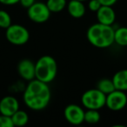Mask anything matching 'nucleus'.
<instances>
[{
  "mask_svg": "<svg viewBox=\"0 0 127 127\" xmlns=\"http://www.w3.org/2000/svg\"><path fill=\"white\" fill-rule=\"evenodd\" d=\"M51 92L47 83L34 78L29 81L23 95L25 105L33 111L46 108L51 101Z\"/></svg>",
  "mask_w": 127,
  "mask_h": 127,
  "instance_id": "1",
  "label": "nucleus"
},
{
  "mask_svg": "<svg viewBox=\"0 0 127 127\" xmlns=\"http://www.w3.org/2000/svg\"><path fill=\"white\" fill-rule=\"evenodd\" d=\"M86 37L92 45L104 49L114 44V29L111 25L94 24L87 30Z\"/></svg>",
  "mask_w": 127,
  "mask_h": 127,
  "instance_id": "2",
  "label": "nucleus"
},
{
  "mask_svg": "<svg viewBox=\"0 0 127 127\" xmlns=\"http://www.w3.org/2000/svg\"><path fill=\"white\" fill-rule=\"evenodd\" d=\"M58 74V64L54 58L44 55L35 63V78L44 83H51Z\"/></svg>",
  "mask_w": 127,
  "mask_h": 127,
  "instance_id": "3",
  "label": "nucleus"
},
{
  "mask_svg": "<svg viewBox=\"0 0 127 127\" xmlns=\"http://www.w3.org/2000/svg\"><path fill=\"white\" fill-rule=\"evenodd\" d=\"M106 95L97 88L90 89L83 93L81 103L86 109L99 110L105 106Z\"/></svg>",
  "mask_w": 127,
  "mask_h": 127,
  "instance_id": "4",
  "label": "nucleus"
},
{
  "mask_svg": "<svg viewBox=\"0 0 127 127\" xmlns=\"http://www.w3.org/2000/svg\"><path fill=\"white\" fill-rule=\"evenodd\" d=\"M6 39L14 45H24L29 41L30 32L21 25L11 24L5 32Z\"/></svg>",
  "mask_w": 127,
  "mask_h": 127,
  "instance_id": "5",
  "label": "nucleus"
},
{
  "mask_svg": "<svg viewBox=\"0 0 127 127\" xmlns=\"http://www.w3.org/2000/svg\"><path fill=\"white\" fill-rule=\"evenodd\" d=\"M51 13L46 4L42 2H35L27 9L28 18L37 24L45 23L51 17Z\"/></svg>",
  "mask_w": 127,
  "mask_h": 127,
  "instance_id": "6",
  "label": "nucleus"
},
{
  "mask_svg": "<svg viewBox=\"0 0 127 127\" xmlns=\"http://www.w3.org/2000/svg\"><path fill=\"white\" fill-rule=\"evenodd\" d=\"M127 104V95L125 92L115 90L106 95L105 106L111 111H118L124 109Z\"/></svg>",
  "mask_w": 127,
  "mask_h": 127,
  "instance_id": "7",
  "label": "nucleus"
},
{
  "mask_svg": "<svg viewBox=\"0 0 127 127\" xmlns=\"http://www.w3.org/2000/svg\"><path fill=\"white\" fill-rule=\"evenodd\" d=\"M64 115L67 122L73 125H81L85 122V111L78 104H71L67 105L64 111Z\"/></svg>",
  "mask_w": 127,
  "mask_h": 127,
  "instance_id": "8",
  "label": "nucleus"
},
{
  "mask_svg": "<svg viewBox=\"0 0 127 127\" xmlns=\"http://www.w3.org/2000/svg\"><path fill=\"white\" fill-rule=\"evenodd\" d=\"M18 110H19V103L16 97L6 96L0 100V113L11 117Z\"/></svg>",
  "mask_w": 127,
  "mask_h": 127,
  "instance_id": "9",
  "label": "nucleus"
},
{
  "mask_svg": "<svg viewBox=\"0 0 127 127\" xmlns=\"http://www.w3.org/2000/svg\"><path fill=\"white\" fill-rule=\"evenodd\" d=\"M18 72L27 81L35 78V64L30 59H22L18 64Z\"/></svg>",
  "mask_w": 127,
  "mask_h": 127,
  "instance_id": "10",
  "label": "nucleus"
},
{
  "mask_svg": "<svg viewBox=\"0 0 127 127\" xmlns=\"http://www.w3.org/2000/svg\"><path fill=\"white\" fill-rule=\"evenodd\" d=\"M97 19L98 23L106 25H112L116 19V13L112 6L101 5L97 11Z\"/></svg>",
  "mask_w": 127,
  "mask_h": 127,
  "instance_id": "11",
  "label": "nucleus"
},
{
  "mask_svg": "<svg viewBox=\"0 0 127 127\" xmlns=\"http://www.w3.org/2000/svg\"><path fill=\"white\" fill-rule=\"evenodd\" d=\"M66 6L69 14L74 18H83L86 11L84 3L78 0H71L69 3H67Z\"/></svg>",
  "mask_w": 127,
  "mask_h": 127,
  "instance_id": "12",
  "label": "nucleus"
},
{
  "mask_svg": "<svg viewBox=\"0 0 127 127\" xmlns=\"http://www.w3.org/2000/svg\"><path fill=\"white\" fill-rule=\"evenodd\" d=\"M113 84L116 90H120L123 92L127 91V69L120 70L117 71L112 78Z\"/></svg>",
  "mask_w": 127,
  "mask_h": 127,
  "instance_id": "13",
  "label": "nucleus"
},
{
  "mask_svg": "<svg viewBox=\"0 0 127 127\" xmlns=\"http://www.w3.org/2000/svg\"><path fill=\"white\" fill-rule=\"evenodd\" d=\"M11 118L14 126H25L29 121L28 114L22 110H18Z\"/></svg>",
  "mask_w": 127,
  "mask_h": 127,
  "instance_id": "14",
  "label": "nucleus"
},
{
  "mask_svg": "<svg viewBox=\"0 0 127 127\" xmlns=\"http://www.w3.org/2000/svg\"><path fill=\"white\" fill-rule=\"evenodd\" d=\"M114 43L119 46H127V27L114 30Z\"/></svg>",
  "mask_w": 127,
  "mask_h": 127,
  "instance_id": "15",
  "label": "nucleus"
},
{
  "mask_svg": "<svg viewBox=\"0 0 127 127\" xmlns=\"http://www.w3.org/2000/svg\"><path fill=\"white\" fill-rule=\"evenodd\" d=\"M97 88L105 95L116 90L112 79H109V78H103V79L99 80L98 83H97Z\"/></svg>",
  "mask_w": 127,
  "mask_h": 127,
  "instance_id": "16",
  "label": "nucleus"
},
{
  "mask_svg": "<svg viewBox=\"0 0 127 127\" xmlns=\"http://www.w3.org/2000/svg\"><path fill=\"white\" fill-rule=\"evenodd\" d=\"M51 12H60L67 5L66 0H47L45 3Z\"/></svg>",
  "mask_w": 127,
  "mask_h": 127,
  "instance_id": "17",
  "label": "nucleus"
},
{
  "mask_svg": "<svg viewBox=\"0 0 127 127\" xmlns=\"http://www.w3.org/2000/svg\"><path fill=\"white\" fill-rule=\"evenodd\" d=\"M100 113L98 112V110H92L87 109L86 111H85V122L88 124H97L100 121Z\"/></svg>",
  "mask_w": 127,
  "mask_h": 127,
  "instance_id": "18",
  "label": "nucleus"
},
{
  "mask_svg": "<svg viewBox=\"0 0 127 127\" xmlns=\"http://www.w3.org/2000/svg\"><path fill=\"white\" fill-rule=\"evenodd\" d=\"M11 25V18L5 11L0 10V27L6 29Z\"/></svg>",
  "mask_w": 127,
  "mask_h": 127,
  "instance_id": "19",
  "label": "nucleus"
},
{
  "mask_svg": "<svg viewBox=\"0 0 127 127\" xmlns=\"http://www.w3.org/2000/svg\"><path fill=\"white\" fill-rule=\"evenodd\" d=\"M11 118L6 115L0 114V127H13Z\"/></svg>",
  "mask_w": 127,
  "mask_h": 127,
  "instance_id": "20",
  "label": "nucleus"
},
{
  "mask_svg": "<svg viewBox=\"0 0 127 127\" xmlns=\"http://www.w3.org/2000/svg\"><path fill=\"white\" fill-rule=\"evenodd\" d=\"M101 7V4L99 3L98 0H89L88 3V8L91 11L97 12V10Z\"/></svg>",
  "mask_w": 127,
  "mask_h": 127,
  "instance_id": "21",
  "label": "nucleus"
},
{
  "mask_svg": "<svg viewBox=\"0 0 127 127\" xmlns=\"http://www.w3.org/2000/svg\"><path fill=\"white\" fill-rule=\"evenodd\" d=\"M19 3L23 7L28 9L30 6H32L35 3V0H19Z\"/></svg>",
  "mask_w": 127,
  "mask_h": 127,
  "instance_id": "22",
  "label": "nucleus"
},
{
  "mask_svg": "<svg viewBox=\"0 0 127 127\" xmlns=\"http://www.w3.org/2000/svg\"><path fill=\"white\" fill-rule=\"evenodd\" d=\"M101 5H107V6H113L117 3L118 0H98Z\"/></svg>",
  "mask_w": 127,
  "mask_h": 127,
  "instance_id": "23",
  "label": "nucleus"
},
{
  "mask_svg": "<svg viewBox=\"0 0 127 127\" xmlns=\"http://www.w3.org/2000/svg\"><path fill=\"white\" fill-rule=\"evenodd\" d=\"M0 3L5 5H13L19 3V0H0Z\"/></svg>",
  "mask_w": 127,
  "mask_h": 127,
  "instance_id": "24",
  "label": "nucleus"
},
{
  "mask_svg": "<svg viewBox=\"0 0 127 127\" xmlns=\"http://www.w3.org/2000/svg\"><path fill=\"white\" fill-rule=\"evenodd\" d=\"M78 1H82V2H85V1H87V0H78Z\"/></svg>",
  "mask_w": 127,
  "mask_h": 127,
  "instance_id": "25",
  "label": "nucleus"
}]
</instances>
